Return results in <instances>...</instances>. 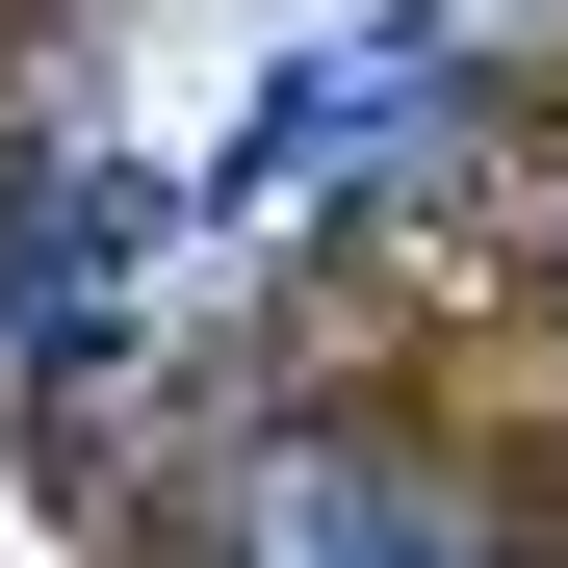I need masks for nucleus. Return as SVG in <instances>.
I'll return each mask as SVG.
<instances>
[{"label": "nucleus", "instance_id": "1", "mask_svg": "<svg viewBox=\"0 0 568 568\" xmlns=\"http://www.w3.org/2000/svg\"><path fill=\"white\" fill-rule=\"evenodd\" d=\"M207 568H414V491H388L362 439H284L258 491L207 517Z\"/></svg>", "mask_w": 568, "mask_h": 568}, {"label": "nucleus", "instance_id": "2", "mask_svg": "<svg viewBox=\"0 0 568 568\" xmlns=\"http://www.w3.org/2000/svg\"><path fill=\"white\" fill-rule=\"evenodd\" d=\"M414 568H517V542H491V517H439V491H414Z\"/></svg>", "mask_w": 568, "mask_h": 568}]
</instances>
